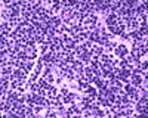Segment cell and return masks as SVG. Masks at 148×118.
<instances>
[{"label": "cell", "instance_id": "7a4b0ae2", "mask_svg": "<svg viewBox=\"0 0 148 118\" xmlns=\"http://www.w3.org/2000/svg\"><path fill=\"white\" fill-rule=\"evenodd\" d=\"M25 53H27V58L28 59H36L37 58V49H36V46L34 44H28L25 46Z\"/></svg>", "mask_w": 148, "mask_h": 118}, {"label": "cell", "instance_id": "9a60e30c", "mask_svg": "<svg viewBox=\"0 0 148 118\" xmlns=\"http://www.w3.org/2000/svg\"><path fill=\"white\" fill-rule=\"evenodd\" d=\"M55 115H56V114H55V112H52L51 109H49V111L46 112V117H55Z\"/></svg>", "mask_w": 148, "mask_h": 118}, {"label": "cell", "instance_id": "30bf717a", "mask_svg": "<svg viewBox=\"0 0 148 118\" xmlns=\"http://www.w3.org/2000/svg\"><path fill=\"white\" fill-rule=\"evenodd\" d=\"M113 68H114V65H113V64H102V65H101L102 73H105V74L111 73V71H113Z\"/></svg>", "mask_w": 148, "mask_h": 118}, {"label": "cell", "instance_id": "6da1fadb", "mask_svg": "<svg viewBox=\"0 0 148 118\" xmlns=\"http://www.w3.org/2000/svg\"><path fill=\"white\" fill-rule=\"evenodd\" d=\"M61 12H62L61 19L65 21V22H70V21L73 19V16H74V9H71V7H64Z\"/></svg>", "mask_w": 148, "mask_h": 118}, {"label": "cell", "instance_id": "4fadbf2b", "mask_svg": "<svg viewBox=\"0 0 148 118\" xmlns=\"http://www.w3.org/2000/svg\"><path fill=\"white\" fill-rule=\"evenodd\" d=\"M105 47H108L110 50H114L116 47H117V43H114V41H108V43L105 44Z\"/></svg>", "mask_w": 148, "mask_h": 118}, {"label": "cell", "instance_id": "5bb4252c", "mask_svg": "<svg viewBox=\"0 0 148 118\" xmlns=\"http://www.w3.org/2000/svg\"><path fill=\"white\" fill-rule=\"evenodd\" d=\"M70 92H68V89L67 87H62V90H61V96H65V94H68Z\"/></svg>", "mask_w": 148, "mask_h": 118}, {"label": "cell", "instance_id": "3957f363", "mask_svg": "<svg viewBox=\"0 0 148 118\" xmlns=\"http://www.w3.org/2000/svg\"><path fill=\"white\" fill-rule=\"evenodd\" d=\"M114 50H116V55L120 56V58H123V56L127 55V47H126V44H117V47H116Z\"/></svg>", "mask_w": 148, "mask_h": 118}, {"label": "cell", "instance_id": "8fae6325", "mask_svg": "<svg viewBox=\"0 0 148 118\" xmlns=\"http://www.w3.org/2000/svg\"><path fill=\"white\" fill-rule=\"evenodd\" d=\"M123 90H125L126 93H133V92H136V90H138V87H135L133 84H130V83H127V84L125 86V89H123Z\"/></svg>", "mask_w": 148, "mask_h": 118}, {"label": "cell", "instance_id": "7c38bea8", "mask_svg": "<svg viewBox=\"0 0 148 118\" xmlns=\"http://www.w3.org/2000/svg\"><path fill=\"white\" fill-rule=\"evenodd\" d=\"M47 96H49V98H58V96H59L58 90H56L55 87H51V89L47 90Z\"/></svg>", "mask_w": 148, "mask_h": 118}, {"label": "cell", "instance_id": "ba28073f", "mask_svg": "<svg viewBox=\"0 0 148 118\" xmlns=\"http://www.w3.org/2000/svg\"><path fill=\"white\" fill-rule=\"evenodd\" d=\"M102 46L101 44H95V46H92V55H95V56H99V55H102Z\"/></svg>", "mask_w": 148, "mask_h": 118}, {"label": "cell", "instance_id": "8992f818", "mask_svg": "<svg viewBox=\"0 0 148 118\" xmlns=\"http://www.w3.org/2000/svg\"><path fill=\"white\" fill-rule=\"evenodd\" d=\"M117 16L114 15V14H111V15H107V18H105V24H107V25L108 27H111V25H116V24H117Z\"/></svg>", "mask_w": 148, "mask_h": 118}, {"label": "cell", "instance_id": "277c9868", "mask_svg": "<svg viewBox=\"0 0 148 118\" xmlns=\"http://www.w3.org/2000/svg\"><path fill=\"white\" fill-rule=\"evenodd\" d=\"M88 40H89V41H95V43H98V40H99V28H96V30L90 31Z\"/></svg>", "mask_w": 148, "mask_h": 118}, {"label": "cell", "instance_id": "9c48e42d", "mask_svg": "<svg viewBox=\"0 0 148 118\" xmlns=\"http://www.w3.org/2000/svg\"><path fill=\"white\" fill-rule=\"evenodd\" d=\"M90 58H92V52H86L84 55L80 56V61H82L83 64H89V62H90Z\"/></svg>", "mask_w": 148, "mask_h": 118}, {"label": "cell", "instance_id": "5b68a950", "mask_svg": "<svg viewBox=\"0 0 148 118\" xmlns=\"http://www.w3.org/2000/svg\"><path fill=\"white\" fill-rule=\"evenodd\" d=\"M83 93H86L88 96H92V98H96L98 96V90H96V87H92V86H86V89H84V92Z\"/></svg>", "mask_w": 148, "mask_h": 118}, {"label": "cell", "instance_id": "52a82bcc", "mask_svg": "<svg viewBox=\"0 0 148 118\" xmlns=\"http://www.w3.org/2000/svg\"><path fill=\"white\" fill-rule=\"evenodd\" d=\"M59 98H61V100H62V103H73L76 94H74V93H68V94H65V96H61V94H59Z\"/></svg>", "mask_w": 148, "mask_h": 118}]
</instances>
